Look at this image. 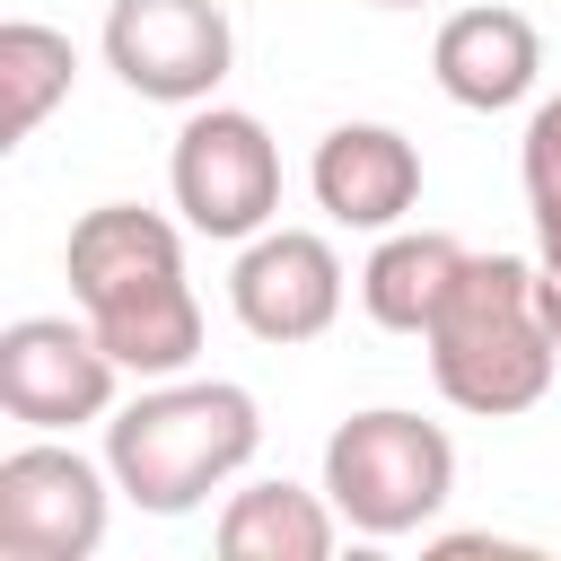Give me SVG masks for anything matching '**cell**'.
Returning <instances> with one entry per match:
<instances>
[{
    "mask_svg": "<svg viewBox=\"0 0 561 561\" xmlns=\"http://www.w3.org/2000/svg\"><path fill=\"white\" fill-rule=\"evenodd\" d=\"M70 307L96 324V342L123 359V377H184L202 351V298L184 280V228L140 202H96L70 245Z\"/></svg>",
    "mask_w": 561,
    "mask_h": 561,
    "instance_id": "obj_1",
    "label": "cell"
},
{
    "mask_svg": "<svg viewBox=\"0 0 561 561\" xmlns=\"http://www.w3.org/2000/svg\"><path fill=\"white\" fill-rule=\"evenodd\" d=\"M421 351H430V377L456 412H473V421L535 412L561 368V342L535 298V254H465Z\"/></svg>",
    "mask_w": 561,
    "mask_h": 561,
    "instance_id": "obj_2",
    "label": "cell"
},
{
    "mask_svg": "<svg viewBox=\"0 0 561 561\" xmlns=\"http://www.w3.org/2000/svg\"><path fill=\"white\" fill-rule=\"evenodd\" d=\"M263 447V412L228 377H158L149 394L105 412V465L131 508L193 517L219 482H237Z\"/></svg>",
    "mask_w": 561,
    "mask_h": 561,
    "instance_id": "obj_3",
    "label": "cell"
},
{
    "mask_svg": "<svg viewBox=\"0 0 561 561\" xmlns=\"http://www.w3.org/2000/svg\"><path fill=\"white\" fill-rule=\"evenodd\" d=\"M324 500L368 543L421 535L456 500V438L403 403H368L324 438Z\"/></svg>",
    "mask_w": 561,
    "mask_h": 561,
    "instance_id": "obj_4",
    "label": "cell"
},
{
    "mask_svg": "<svg viewBox=\"0 0 561 561\" xmlns=\"http://www.w3.org/2000/svg\"><path fill=\"white\" fill-rule=\"evenodd\" d=\"M167 193L193 237L245 245L280 210V149L245 105H184V131L167 149Z\"/></svg>",
    "mask_w": 561,
    "mask_h": 561,
    "instance_id": "obj_5",
    "label": "cell"
},
{
    "mask_svg": "<svg viewBox=\"0 0 561 561\" xmlns=\"http://www.w3.org/2000/svg\"><path fill=\"white\" fill-rule=\"evenodd\" d=\"M114 465H88L53 430L0 456V552L9 561H88L114 517Z\"/></svg>",
    "mask_w": 561,
    "mask_h": 561,
    "instance_id": "obj_6",
    "label": "cell"
},
{
    "mask_svg": "<svg viewBox=\"0 0 561 561\" xmlns=\"http://www.w3.org/2000/svg\"><path fill=\"white\" fill-rule=\"evenodd\" d=\"M237 61V26L219 0H114L105 70L149 105H210Z\"/></svg>",
    "mask_w": 561,
    "mask_h": 561,
    "instance_id": "obj_7",
    "label": "cell"
},
{
    "mask_svg": "<svg viewBox=\"0 0 561 561\" xmlns=\"http://www.w3.org/2000/svg\"><path fill=\"white\" fill-rule=\"evenodd\" d=\"M123 394V359L96 342L88 316H18L0 333V412L26 430L105 421Z\"/></svg>",
    "mask_w": 561,
    "mask_h": 561,
    "instance_id": "obj_8",
    "label": "cell"
},
{
    "mask_svg": "<svg viewBox=\"0 0 561 561\" xmlns=\"http://www.w3.org/2000/svg\"><path fill=\"white\" fill-rule=\"evenodd\" d=\"M228 307L254 342H316L342 316V254L316 228H263L228 272Z\"/></svg>",
    "mask_w": 561,
    "mask_h": 561,
    "instance_id": "obj_9",
    "label": "cell"
},
{
    "mask_svg": "<svg viewBox=\"0 0 561 561\" xmlns=\"http://www.w3.org/2000/svg\"><path fill=\"white\" fill-rule=\"evenodd\" d=\"M307 184H316V210L324 219L386 237L421 202V149L394 123H333L316 140V158H307Z\"/></svg>",
    "mask_w": 561,
    "mask_h": 561,
    "instance_id": "obj_10",
    "label": "cell"
},
{
    "mask_svg": "<svg viewBox=\"0 0 561 561\" xmlns=\"http://www.w3.org/2000/svg\"><path fill=\"white\" fill-rule=\"evenodd\" d=\"M430 70H438V88H447L465 114H508V105L535 88V70H543V35H535L526 9L482 0V9H456V18L438 26Z\"/></svg>",
    "mask_w": 561,
    "mask_h": 561,
    "instance_id": "obj_11",
    "label": "cell"
},
{
    "mask_svg": "<svg viewBox=\"0 0 561 561\" xmlns=\"http://www.w3.org/2000/svg\"><path fill=\"white\" fill-rule=\"evenodd\" d=\"M465 254H473V245L447 237V228H386L377 254L359 263V307H368V324H386V333H430V316H438V298L456 289Z\"/></svg>",
    "mask_w": 561,
    "mask_h": 561,
    "instance_id": "obj_12",
    "label": "cell"
},
{
    "mask_svg": "<svg viewBox=\"0 0 561 561\" xmlns=\"http://www.w3.org/2000/svg\"><path fill=\"white\" fill-rule=\"evenodd\" d=\"M342 535V508L298 482H245L219 508V561H324Z\"/></svg>",
    "mask_w": 561,
    "mask_h": 561,
    "instance_id": "obj_13",
    "label": "cell"
},
{
    "mask_svg": "<svg viewBox=\"0 0 561 561\" xmlns=\"http://www.w3.org/2000/svg\"><path fill=\"white\" fill-rule=\"evenodd\" d=\"M70 79H79V53H70L61 26H44V18L0 26V123H9V140H35L44 114L70 96Z\"/></svg>",
    "mask_w": 561,
    "mask_h": 561,
    "instance_id": "obj_14",
    "label": "cell"
},
{
    "mask_svg": "<svg viewBox=\"0 0 561 561\" xmlns=\"http://www.w3.org/2000/svg\"><path fill=\"white\" fill-rule=\"evenodd\" d=\"M517 175H526V202H535V193H561V96H543V105L526 114Z\"/></svg>",
    "mask_w": 561,
    "mask_h": 561,
    "instance_id": "obj_15",
    "label": "cell"
},
{
    "mask_svg": "<svg viewBox=\"0 0 561 561\" xmlns=\"http://www.w3.org/2000/svg\"><path fill=\"white\" fill-rule=\"evenodd\" d=\"M377 9H421V0H377Z\"/></svg>",
    "mask_w": 561,
    "mask_h": 561,
    "instance_id": "obj_16",
    "label": "cell"
}]
</instances>
